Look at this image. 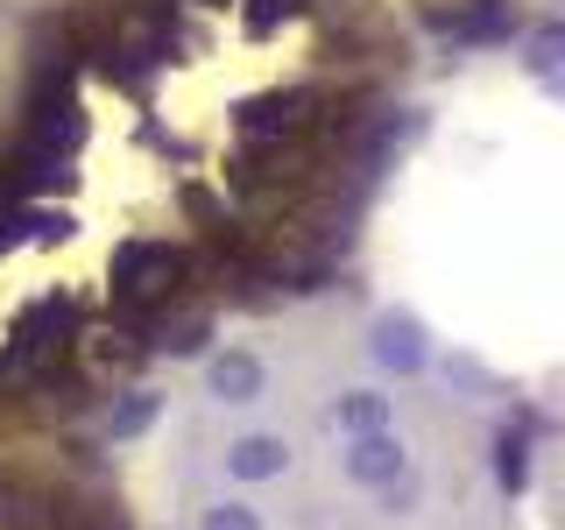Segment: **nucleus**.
<instances>
[{"label":"nucleus","instance_id":"1","mask_svg":"<svg viewBox=\"0 0 565 530\" xmlns=\"http://www.w3.org/2000/svg\"><path fill=\"white\" fill-rule=\"evenodd\" d=\"M35 14L29 0H0V135L14 128V106L29 85V50H35Z\"/></svg>","mask_w":565,"mask_h":530}]
</instances>
